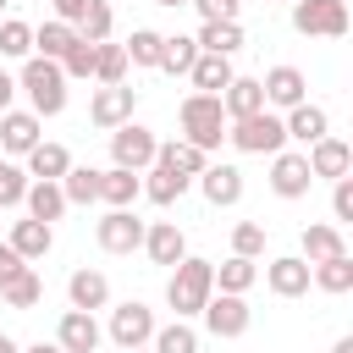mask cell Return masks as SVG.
<instances>
[{
	"label": "cell",
	"mask_w": 353,
	"mask_h": 353,
	"mask_svg": "<svg viewBox=\"0 0 353 353\" xmlns=\"http://www.w3.org/2000/svg\"><path fill=\"white\" fill-rule=\"evenodd\" d=\"M127 353H154V347H127Z\"/></svg>",
	"instance_id": "11a10c76"
},
{
	"label": "cell",
	"mask_w": 353,
	"mask_h": 353,
	"mask_svg": "<svg viewBox=\"0 0 353 353\" xmlns=\"http://www.w3.org/2000/svg\"><path fill=\"white\" fill-rule=\"evenodd\" d=\"M61 193H66V204H99V171L94 165H66Z\"/></svg>",
	"instance_id": "d590c367"
},
{
	"label": "cell",
	"mask_w": 353,
	"mask_h": 353,
	"mask_svg": "<svg viewBox=\"0 0 353 353\" xmlns=\"http://www.w3.org/2000/svg\"><path fill=\"white\" fill-rule=\"evenodd\" d=\"M193 182H199L204 204H215V210H232V204L243 199V171H237V165H226V160H221V165L210 160V165H204Z\"/></svg>",
	"instance_id": "5bb4252c"
},
{
	"label": "cell",
	"mask_w": 353,
	"mask_h": 353,
	"mask_svg": "<svg viewBox=\"0 0 353 353\" xmlns=\"http://www.w3.org/2000/svg\"><path fill=\"white\" fill-rule=\"evenodd\" d=\"M66 303L72 309H105L110 303V281H105V270H94V265H77L72 276H66Z\"/></svg>",
	"instance_id": "ac0fdd59"
},
{
	"label": "cell",
	"mask_w": 353,
	"mask_h": 353,
	"mask_svg": "<svg viewBox=\"0 0 353 353\" xmlns=\"http://www.w3.org/2000/svg\"><path fill=\"white\" fill-rule=\"evenodd\" d=\"M154 6H165V11H176V6H188V0H154Z\"/></svg>",
	"instance_id": "db71d44e"
},
{
	"label": "cell",
	"mask_w": 353,
	"mask_h": 353,
	"mask_svg": "<svg viewBox=\"0 0 353 353\" xmlns=\"http://www.w3.org/2000/svg\"><path fill=\"white\" fill-rule=\"evenodd\" d=\"M6 6H11V0H0V11H6Z\"/></svg>",
	"instance_id": "9f6ffc18"
},
{
	"label": "cell",
	"mask_w": 353,
	"mask_h": 353,
	"mask_svg": "<svg viewBox=\"0 0 353 353\" xmlns=\"http://www.w3.org/2000/svg\"><path fill=\"white\" fill-rule=\"evenodd\" d=\"M154 309L149 303H138V298H127V303H116L110 309V325H105V336L127 353V347H149V336H154Z\"/></svg>",
	"instance_id": "52a82bcc"
},
{
	"label": "cell",
	"mask_w": 353,
	"mask_h": 353,
	"mask_svg": "<svg viewBox=\"0 0 353 353\" xmlns=\"http://www.w3.org/2000/svg\"><path fill=\"white\" fill-rule=\"evenodd\" d=\"M154 160L171 165V171H182V176H199V171L210 165V149H199V143H188V138H171V143L154 149Z\"/></svg>",
	"instance_id": "4dcf8cb0"
},
{
	"label": "cell",
	"mask_w": 353,
	"mask_h": 353,
	"mask_svg": "<svg viewBox=\"0 0 353 353\" xmlns=\"http://www.w3.org/2000/svg\"><path fill=\"white\" fill-rule=\"evenodd\" d=\"M281 127H287V138H292V143H303V149H309L314 138H325V132H331V116H325L320 105H309V99H303V105H292V110L281 116Z\"/></svg>",
	"instance_id": "cb8c5ba5"
},
{
	"label": "cell",
	"mask_w": 353,
	"mask_h": 353,
	"mask_svg": "<svg viewBox=\"0 0 353 353\" xmlns=\"http://www.w3.org/2000/svg\"><path fill=\"white\" fill-rule=\"evenodd\" d=\"M259 88H265V110H292V105L309 99V77L298 66H270L259 77Z\"/></svg>",
	"instance_id": "4fadbf2b"
},
{
	"label": "cell",
	"mask_w": 353,
	"mask_h": 353,
	"mask_svg": "<svg viewBox=\"0 0 353 353\" xmlns=\"http://www.w3.org/2000/svg\"><path fill=\"white\" fill-rule=\"evenodd\" d=\"M199 50H210V55H237L243 50V22H199Z\"/></svg>",
	"instance_id": "d6a6232c"
},
{
	"label": "cell",
	"mask_w": 353,
	"mask_h": 353,
	"mask_svg": "<svg viewBox=\"0 0 353 353\" xmlns=\"http://www.w3.org/2000/svg\"><path fill=\"white\" fill-rule=\"evenodd\" d=\"M110 28H116L110 0H88V11H83V22H77V33H83L88 44H105V39H110Z\"/></svg>",
	"instance_id": "f35d334b"
},
{
	"label": "cell",
	"mask_w": 353,
	"mask_h": 353,
	"mask_svg": "<svg viewBox=\"0 0 353 353\" xmlns=\"http://www.w3.org/2000/svg\"><path fill=\"white\" fill-rule=\"evenodd\" d=\"M331 353H353V336H336V342H331Z\"/></svg>",
	"instance_id": "f907efd6"
},
{
	"label": "cell",
	"mask_w": 353,
	"mask_h": 353,
	"mask_svg": "<svg viewBox=\"0 0 353 353\" xmlns=\"http://www.w3.org/2000/svg\"><path fill=\"white\" fill-rule=\"evenodd\" d=\"M176 121H182V138L199 143V149H221V138H226L221 94H188V99L176 105Z\"/></svg>",
	"instance_id": "3957f363"
},
{
	"label": "cell",
	"mask_w": 353,
	"mask_h": 353,
	"mask_svg": "<svg viewBox=\"0 0 353 353\" xmlns=\"http://www.w3.org/2000/svg\"><path fill=\"white\" fill-rule=\"evenodd\" d=\"M22 160H28V176H33V182H61V176H66V165H72L66 143H50V138H39Z\"/></svg>",
	"instance_id": "d4e9b609"
},
{
	"label": "cell",
	"mask_w": 353,
	"mask_h": 353,
	"mask_svg": "<svg viewBox=\"0 0 353 353\" xmlns=\"http://www.w3.org/2000/svg\"><path fill=\"white\" fill-rule=\"evenodd\" d=\"M336 254H347V237H342L336 221H314V226H303V259H309V265L336 259Z\"/></svg>",
	"instance_id": "83f0119b"
},
{
	"label": "cell",
	"mask_w": 353,
	"mask_h": 353,
	"mask_svg": "<svg viewBox=\"0 0 353 353\" xmlns=\"http://www.w3.org/2000/svg\"><path fill=\"white\" fill-rule=\"evenodd\" d=\"M22 265H28V259H22V254H17L11 243H0V281H11V276H17Z\"/></svg>",
	"instance_id": "c3c4849f"
},
{
	"label": "cell",
	"mask_w": 353,
	"mask_h": 353,
	"mask_svg": "<svg viewBox=\"0 0 353 353\" xmlns=\"http://www.w3.org/2000/svg\"><path fill=\"white\" fill-rule=\"evenodd\" d=\"M232 77H237V72H232V55H210V50H199V61L188 66L193 94H221Z\"/></svg>",
	"instance_id": "603a6c76"
},
{
	"label": "cell",
	"mask_w": 353,
	"mask_h": 353,
	"mask_svg": "<svg viewBox=\"0 0 353 353\" xmlns=\"http://www.w3.org/2000/svg\"><path fill=\"white\" fill-rule=\"evenodd\" d=\"M94 243L105 254H132V248H143V221L132 210H105L99 226H94Z\"/></svg>",
	"instance_id": "8fae6325"
},
{
	"label": "cell",
	"mask_w": 353,
	"mask_h": 353,
	"mask_svg": "<svg viewBox=\"0 0 353 353\" xmlns=\"http://www.w3.org/2000/svg\"><path fill=\"white\" fill-rule=\"evenodd\" d=\"M50 6H55V22H72V28H77L83 11H88V0H50Z\"/></svg>",
	"instance_id": "7dc6e473"
},
{
	"label": "cell",
	"mask_w": 353,
	"mask_h": 353,
	"mask_svg": "<svg viewBox=\"0 0 353 353\" xmlns=\"http://www.w3.org/2000/svg\"><path fill=\"white\" fill-rule=\"evenodd\" d=\"M292 28L303 39H342L347 33V0H292Z\"/></svg>",
	"instance_id": "8992f818"
},
{
	"label": "cell",
	"mask_w": 353,
	"mask_h": 353,
	"mask_svg": "<svg viewBox=\"0 0 353 353\" xmlns=\"http://www.w3.org/2000/svg\"><path fill=\"white\" fill-rule=\"evenodd\" d=\"M0 165H6V154H0Z\"/></svg>",
	"instance_id": "6f0895ef"
},
{
	"label": "cell",
	"mask_w": 353,
	"mask_h": 353,
	"mask_svg": "<svg viewBox=\"0 0 353 353\" xmlns=\"http://www.w3.org/2000/svg\"><path fill=\"white\" fill-rule=\"evenodd\" d=\"M193 61H199V39L193 33H165L160 39V72L165 77H188Z\"/></svg>",
	"instance_id": "f546056e"
},
{
	"label": "cell",
	"mask_w": 353,
	"mask_h": 353,
	"mask_svg": "<svg viewBox=\"0 0 353 353\" xmlns=\"http://www.w3.org/2000/svg\"><path fill=\"white\" fill-rule=\"evenodd\" d=\"M303 160H309V171H314V176H325V182H336V176H347V171H353V149H347L336 132L314 138V143L303 149Z\"/></svg>",
	"instance_id": "9a60e30c"
},
{
	"label": "cell",
	"mask_w": 353,
	"mask_h": 353,
	"mask_svg": "<svg viewBox=\"0 0 353 353\" xmlns=\"http://www.w3.org/2000/svg\"><path fill=\"white\" fill-rule=\"evenodd\" d=\"M22 210L33 215V221H44V226H55L72 204H66V193H61V182H28V193H22Z\"/></svg>",
	"instance_id": "484cf974"
},
{
	"label": "cell",
	"mask_w": 353,
	"mask_h": 353,
	"mask_svg": "<svg viewBox=\"0 0 353 353\" xmlns=\"http://www.w3.org/2000/svg\"><path fill=\"white\" fill-rule=\"evenodd\" d=\"M39 127H44V121H39L33 110H0V154H6V160H11V154L22 160V154L44 138Z\"/></svg>",
	"instance_id": "2e32d148"
},
{
	"label": "cell",
	"mask_w": 353,
	"mask_h": 353,
	"mask_svg": "<svg viewBox=\"0 0 353 353\" xmlns=\"http://www.w3.org/2000/svg\"><path fill=\"white\" fill-rule=\"evenodd\" d=\"M33 55V28L22 17H0V61H28Z\"/></svg>",
	"instance_id": "8d00e7d4"
},
{
	"label": "cell",
	"mask_w": 353,
	"mask_h": 353,
	"mask_svg": "<svg viewBox=\"0 0 353 353\" xmlns=\"http://www.w3.org/2000/svg\"><path fill=\"white\" fill-rule=\"evenodd\" d=\"M199 314H204V331H210L215 342H232V336H243V331L254 325V309H248L243 292H210V303H204Z\"/></svg>",
	"instance_id": "5b68a950"
},
{
	"label": "cell",
	"mask_w": 353,
	"mask_h": 353,
	"mask_svg": "<svg viewBox=\"0 0 353 353\" xmlns=\"http://www.w3.org/2000/svg\"><path fill=\"white\" fill-rule=\"evenodd\" d=\"M61 72H66V83H88V77H94V44H88L83 33H77V44L61 55Z\"/></svg>",
	"instance_id": "b9f144b4"
},
{
	"label": "cell",
	"mask_w": 353,
	"mask_h": 353,
	"mask_svg": "<svg viewBox=\"0 0 353 353\" xmlns=\"http://www.w3.org/2000/svg\"><path fill=\"white\" fill-rule=\"evenodd\" d=\"M99 342H105V325L88 309H66L55 320V347L61 353H99Z\"/></svg>",
	"instance_id": "7c38bea8"
},
{
	"label": "cell",
	"mask_w": 353,
	"mask_h": 353,
	"mask_svg": "<svg viewBox=\"0 0 353 353\" xmlns=\"http://www.w3.org/2000/svg\"><path fill=\"white\" fill-rule=\"evenodd\" d=\"M160 39L165 33H154V28H132V39L121 44L127 50V66H160Z\"/></svg>",
	"instance_id": "ab89813d"
},
{
	"label": "cell",
	"mask_w": 353,
	"mask_h": 353,
	"mask_svg": "<svg viewBox=\"0 0 353 353\" xmlns=\"http://www.w3.org/2000/svg\"><path fill=\"white\" fill-rule=\"evenodd\" d=\"M331 221H336V226L353 221V176H336V182H331Z\"/></svg>",
	"instance_id": "f6af8a7d"
},
{
	"label": "cell",
	"mask_w": 353,
	"mask_h": 353,
	"mask_svg": "<svg viewBox=\"0 0 353 353\" xmlns=\"http://www.w3.org/2000/svg\"><path fill=\"white\" fill-rule=\"evenodd\" d=\"M309 182H314V171H309L303 149H276L270 154V193L276 199H303Z\"/></svg>",
	"instance_id": "30bf717a"
},
{
	"label": "cell",
	"mask_w": 353,
	"mask_h": 353,
	"mask_svg": "<svg viewBox=\"0 0 353 353\" xmlns=\"http://www.w3.org/2000/svg\"><path fill=\"white\" fill-rule=\"evenodd\" d=\"M22 353H61L55 342H33V347H22Z\"/></svg>",
	"instance_id": "f5cc1de1"
},
{
	"label": "cell",
	"mask_w": 353,
	"mask_h": 353,
	"mask_svg": "<svg viewBox=\"0 0 353 353\" xmlns=\"http://www.w3.org/2000/svg\"><path fill=\"white\" fill-rule=\"evenodd\" d=\"M309 287H320V292H331V298L353 292V254H336V259L309 265Z\"/></svg>",
	"instance_id": "f1b7e54d"
},
{
	"label": "cell",
	"mask_w": 353,
	"mask_h": 353,
	"mask_svg": "<svg viewBox=\"0 0 353 353\" xmlns=\"http://www.w3.org/2000/svg\"><path fill=\"white\" fill-rule=\"evenodd\" d=\"M221 110H226V121L265 110V88H259V77H232V83L221 88Z\"/></svg>",
	"instance_id": "4316f807"
},
{
	"label": "cell",
	"mask_w": 353,
	"mask_h": 353,
	"mask_svg": "<svg viewBox=\"0 0 353 353\" xmlns=\"http://www.w3.org/2000/svg\"><path fill=\"white\" fill-rule=\"evenodd\" d=\"M149 347H154V353H199V331H193L188 320H171V325H154Z\"/></svg>",
	"instance_id": "74e56055"
},
{
	"label": "cell",
	"mask_w": 353,
	"mask_h": 353,
	"mask_svg": "<svg viewBox=\"0 0 353 353\" xmlns=\"http://www.w3.org/2000/svg\"><path fill=\"white\" fill-rule=\"evenodd\" d=\"M226 138H232L237 154H276V149H287V127H281L276 110H254V116L226 121Z\"/></svg>",
	"instance_id": "277c9868"
},
{
	"label": "cell",
	"mask_w": 353,
	"mask_h": 353,
	"mask_svg": "<svg viewBox=\"0 0 353 353\" xmlns=\"http://www.w3.org/2000/svg\"><path fill=\"white\" fill-rule=\"evenodd\" d=\"M132 110H138V88L132 83H99L94 88V99H88V121L94 127H121V121H132Z\"/></svg>",
	"instance_id": "9c48e42d"
},
{
	"label": "cell",
	"mask_w": 353,
	"mask_h": 353,
	"mask_svg": "<svg viewBox=\"0 0 353 353\" xmlns=\"http://www.w3.org/2000/svg\"><path fill=\"white\" fill-rule=\"evenodd\" d=\"M138 199H143V176L138 171H127V165L99 171V204L105 210H132Z\"/></svg>",
	"instance_id": "d6986e66"
},
{
	"label": "cell",
	"mask_w": 353,
	"mask_h": 353,
	"mask_svg": "<svg viewBox=\"0 0 353 353\" xmlns=\"http://www.w3.org/2000/svg\"><path fill=\"white\" fill-rule=\"evenodd\" d=\"M138 176H143V199H149V204H160V210H171V204L193 188V176H182V171L160 165V160H154V165H143Z\"/></svg>",
	"instance_id": "ffe728a7"
},
{
	"label": "cell",
	"mask_w": 353,
	"mask_h": 353,
	"mask_svg": "<svg viewBox=\"0 0 353 353\" xmlns=\"http://www.w3.org/2000/svg\"><path fill=\"white\" fill-rule=\"evenodd\" d=\"M143 254H149L154 265H176V259L188 254L182 226H176V221H149V226H143Z\"/></svg>",
	"instance_id": "44dd1931"
},
{
	"label": "cell",
	"mask_w": 353,
	"mask_h": 353,
	"mask_svg": "<svg viewBox=\"0 0 353 353\" xmlns=\"http://www.w3.org/2000/svg\"><path fill=\"white\" fill-rule=\"evenodd\" d=\"M0 298H6V309H33V303L44 298V281H39V270H33V265H22L11 281H0Z\"/></svg>",
	"instance_id": "e575fe53"
},
{
	"label": "cell",
	"mask_w": 353,
	"mask_h": 353,
	"mask_svg": "<svg viewBox=\"0 0 353 353\" xmlns=\"http://www.w3.org/2000/svg\"><path fill=\"white\" fill-rule=\"evenodd\" d=\"M0 353H22V347H17V336H6V331H0Z\"/></svg>",
	"instance_id": "816d5d0a"
},
{
	"label": "cell",
	"mask_w": 353,
	"mask_h": 353,
	"mask_svg": "<svg viewBox=\"0 0 353 353\" xmlns=\"http://www.w3.org/2000/svg\"><path fill=\"white\" fill-rule=\"evenodd\" d=\"M72 44H77V28L72 22H55L50 17L44 28H33V55H44V61H61Z\"/></svg>",
	"instance_id": "1f68e13d"
},
{
	"label": "cell",
	"mask_w": 353,
	"mask_h": 353,
	"mask_svg": "<svg viewBox=\"0 0 353 353\" xmlns=\"http://www.w3.org/2000/svg\"><path fill=\"white\" fill-rule=\"evenodd\" d=\"M193 11H199V22H237V11H243V0H188Z\"/></svg>",
	"instance_id": "bcb514c9"
},
{
	"label": "cell",
	"mask_w": 353,
	"mask_h": 353,
	"mask_svg": "<svg viewBox=\"0 0 353 353\" xmlns=\"http://www.w3.org/2000/svg\"><path fill=\"white\" fill-rule=\"evenodd\" d=\"M259 281V265L254 259H243V254H232V259H221L215 265V292H243L248 298V287Z\"/></svg>",
	"instance_id": "836d02e7"
},
{
	"label": "cell",
	"mask_w": 353,
	"mask_h": 353,
	"mask_svg": "<svg viewBox=\"0 0 353 353\" xmlns=\"http://www.w3.org/2000/svg\"><path fill=\"white\" fill-rule=\"evenodd\" d=\"M11 99H17V77H11L6 61H0V110H11Z\"/></svg>",
	"instance_id": "681fc988"
},
{
	"label": "cell",
	"mask_w": 353,
	"mask_h": 353,
	"mask_svg": "<svg viewBox=\"0 0 353 353\" xmlns=\"http://www.w3.org/2000/svg\"><path fill=\"white\" fill-rule=\"evenodd\" d=\"M265 287H270L276 298H303V292H309V259H303V254L270 259V265H265Z\"/></svg>",
	"instance_id": "e0dca14e"
},
{
	"label": "cell",
	"mask_w": 353,
	"mask_h": 353,
	"mask_svg": "<svg viewBox=\"0 0 353 353\" xmlns=\"http://www.w3.org/2000/svg\"><path fill=\"white\" fill-rule=\"evenodd\" d=\"M6 243H11V248L28 259V265H33V259H44V254L55 248V226H44V221H33V215H28V221H11Z\"/></svg>",
	"instance_id": "7402d4cb"
},
{
	"label": "cell",
	"mask_w": 353,
	"mask_h": 353,
	"mask_svg": "<svg viewBox=\"0 0 353 353\" xmlns=\"http://www.w3.org/2000/svg\"><path fill=\"white\" fill-rule=\"evenodd\" d=\"M215 292V265L199 259V254H182L171 265V281H165V303L176 309V320H193Z\"/></svg>",
	"instance_id": "6da1fadb"
},
{
	"label": "cell",
	"mask_w": 353,
	"mask_h": 353,
	"mask_svg": "<svg viewBox=\"0 0 353 353\" xmlns=\"http://www.w3.org/2000/svg\"><path fill=\"white\" fill-rule=\"evenodd\" d=\"M232 254L259 259V254H265V226H259V221H237V226H232Z\"/></svg>",
	"instance_id": "ee69618b"
},
{
	"label": "cell",
	"mask_w": 353,
	"mask_h": 353,
	"mask_svg": "<svg viewBox=\"0 0 353 353\" xmlns=\"http://www.w3.org/2000/svg\"><path fill=\"white\" fill-rule=\"evenodd\" d=\"M28 182H33V176H28L17 160H6V165H0V210H17L22 193H28Z\"/></svg>",
	"instance_id": "7bdbcfd3"
},
{
	"label": "cell",
	"mask_w": 353,
	"mask_h": 353,
	"mask_svg": "<svg viewBox=\"0 0 353 353\" xmlns=\"http://www.w3.org/2000/svg\"><path fill=\"white\" fill-rule=\"evenodd\" d=\"M17 88L28 94V105H33V116H39V121L66 110V72H61V61L28 55V61H22V72H17Z\"/></svg>",
	"instance_id": "7a4b0ae2"
},
{
	"label": "cell",
	"mask_w": 353,
	"mask_h": 353,
	"mask_svg": "<svg viewBox=\"0 0 353 353\" xmlns=\"http://www.w3.org/2000/svg\"><path fill=\"white\" fill-rule=\"evenodd\" d=\"M154 149H160V138H154L149 127H138V121H121V127H110V165L143 171V165H154Z\"/></svg>",
	"instance_id": "ba28073f"
},
{
	"label": "cell",
	"mask_w": 353,
	"mask_h": 353,
	"mask_svg": "<svg viewBox=\"0 0 353 353\" xmlns=\"http://www.w3.org/2000/svg\"><path fill=\"white\" fill-rule=\"evenodd\" d=\"M94 77L99 83H127V50L121 44H94Z\"/></svg>",
	"instance_id": "60d3db41"
}]
</instances>
